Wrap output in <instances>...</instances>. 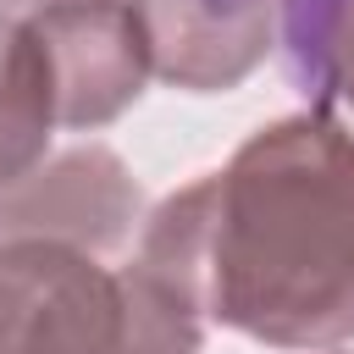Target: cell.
<instances>
[{
  "instance_id": "277c9868",
  "label": "cell",
  "mask_w": 354,
  "mask_h": 354,
  "mask_svg": "<svg viewBox=\"0 0 354 354\" xmlns=\"http://www.w3.org/2000/svg\"><path fill=\"white\" fill-rule=\"evenodd\" d=\"M138 227H144V194L127 160L105 144L44 155L22 183L0 194V243L33 238L111 260L116 249L133 243Z\"/></svg>"
},
{
  "instance_id": "6da1fadb",
  "label": "cell",
  "mask_w": 354,
  "mask_h": 354,
  "mask_svg": "<svg viewBox=\"0 0 354 354\" xmlns=\"http://www.w3.org/2000/svg\"><path fill=\"white\" fill-rule=\"evenodd\" d=\"M133 260L205 321L266 348L354 337V133L326 105L249 133L221 171L166 194Z\"/></svg>"
},
{
  "instance_id": "5b68a950",
  "label": "cell",
  "mask_w": 354,
  "mask_h": 354,
  "mask_svg": "<svg viewBox=\"0 0 354 354\" xmlns=\"http://www.w3.org/2000/svg\"><path fill=\"white\" fill-rule=\"evenodd\" d=\"M149 66L188 94H227L266 66L282 33V0H133Z\"/></svg>"
},
{
  "instance_id": "9c48e42d",
  "label": "cell",
  "mask_w": 354,
  "mask_h": 354,
  "mask_svg": "<svg viewBox=\"0 0 354 354\" xmlns=\"http://www.w3.org/2000/svg\"><path fill=\"white\" fill-rule=\"evenodd\" d=\"M326 6L332 0H282V28L293 33V44H310V33H315V22H321Z\"/></svg>"
},
{
  "instance_id": "ba28073f",
  "label": "cell",
  "mask_w": 354,
  "mask_h": 354,
  "mask_svg": "<svg viewBox=\"0 0 354 354\" xmlns=\"http://www.w3.org/2000/svg\"><path fill=\"white\" fill-rule=\"evenodd\" d=\"M304 50L315 55L321 83H326L337 100L354 105V0H332V6L321 11V22H315V33H310Z\"/></svg>"
},
{
  "instance_id": "7a4b0ae2",
  "label": "cell",
  "mask_w": 354,
  "mask_h": 354,
  "mask_svg": "<svg viewBox=\"0 0 354 354\" xmlns=\"http://www.w3.org/2000/svg\"><path fill=\"white\" fill-rule=\"evenodd\" d=\"M127 326V266L33 238L0 243V354H122Z\"/></svg>"
},
{
  "instance_id": "52a82bcc",
  "label": "cell",
  "mask_w": 354,
  "mask_h": 354,
  "mask_svg": "<svg viewBox=\"0 0 354 354\" xmlns=\"http://www.w3.org/2000/svg\"><path fill=\"white\" fill-rule=\"evenodd\" d=\"M127 288H133V326H127L122 354H199L205 315L177 288L149 277L138 260H127Z\"/></svg>"
},
{
  "instance_id": "3957f363",
  "label": "cell",
  "mask_w": 354,
  "mask_h": 354,
  "mask_svg": "<svg viewBox=\"0 0 354 354\" xmlns=\"http://www.w3.org/2000/svg\"><path fill=\"white\" fill-rule=\"evenodd\" d=\"M28 22L50 66L55 127H111L127 105H138L144 83L155 77L133 0H44L28 6Z\"/></svg>"
},
{
  "instance_id": "8992f818",
  "label": "cell",
  "mask_w": 354,
  "mask_h": 354,
  "mask_svg": "<svg viewBox=\"0 0 354 354\" xmlns=\"http://www.w3.org/2000/svg\"><path fill=\"white\" fill-rule=\"evenodd\" d=\"M55 133V94L28 6H0V194L22 183Z\"/></svg>"
},
{
  "instance_id": "30bf717a",
  "label": "cell",
  "mask_w": 354,
  "mask_h": 354,
  "mask_svg": "<svg viewBox=\"0 0 354 354\" xmlns=\"http://www.w3.org/2000/svg\"><path fill=\"white\" fill-rule=\"evenodd\" d=\"M0 6H44V0H0Z\"/></svg>"
}]
</instances>
